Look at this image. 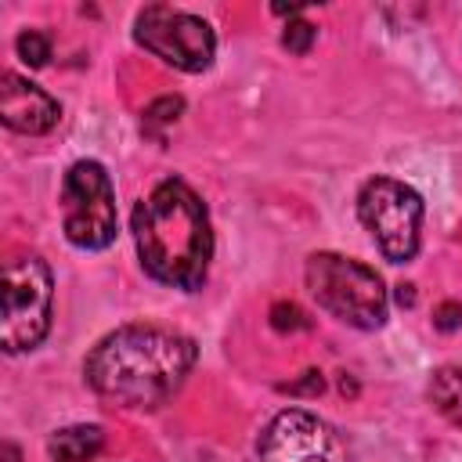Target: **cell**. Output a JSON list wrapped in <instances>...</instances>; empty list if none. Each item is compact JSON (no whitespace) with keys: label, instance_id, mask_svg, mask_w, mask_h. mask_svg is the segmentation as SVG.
<instances>
[{"label":"cell","instance_id":"obj_1","mask_svg":"<svg viewBox=\"0 0 462 462\" xmlns=\"http://www.w3.org/2000/svg\"><path fill=\"white\" fill-rule=\"evenodd\" d=\"M199 346L191 336L162 325H123L97 339L83 361L87 386L119 408L166 404L195 368Z\"/></svg>","mask_w":462,"mask_h":462},{"label":"cell","instance_id":"obj_2","mask_svg":"<svg viewBox=\"0 0 462 462\" xmlns=\"http://www.w3.org/2000/svg\"><path fill=\"white\" fill-rule=\"evenodd\" d=\"M130 231L141 267L155 282L180 292L202 289L213 260V227L202 199L180 177L159 180L152 195L134 206Z\"/></svg>","mask_w":462,"mask_h":462},{"label":"cell","instance_id":"obj_3","mask_svg":"<svg viewBox=\"0 0 462 462\" xmlns=\"http://www.w3.org/2000/svg\"><path fill=\"white\" fill-rule=\"evenodd\" d=\"M54 278L36 253H11L4 260L0 289V346L4 354L36 350L51 332Z\"/></svg>","mask_w":462,"mask_h":462},{"label":"cell","instance_id":"obj_4","mask_svg":"<svg viewBox=\"0 0 462 462\" xmlns=\"http://www.w3.org/2000/svg\"><path fill=\"white\" fill-rule=\"evenodd\" d=\"M307 289L318 300V307H325L332 318H339L343 325L354 328H383L386 321V289L383 278L339 253H310L307 267H303Z\"/></svg>","mask_w":462,"mask_h":462},{"label":"cell","instance_id":"obj_5","mask_svg":"<svg viewBox=\"0 0 462 462\" xmlns=\"http://www.w3.org/2000/svg\"><path fill=\"white\" fill-rule=\"evenodd\" d=\"M422 195L393 177H372L357 191V217L390 263H408L422 242Z\"/></svg>","mask_w":462,"mask_h":462},{"label":"cell","instance_id":"obj_6","mask_svg":"<svg viewBox=\"0 0 462 462\" xmlns=\"http://www.w3.org/2000/svg\"><path fill=\"white\" fill-rule=\"evenodd\" d=\"M61 227L76 249H108L119 231L116 188L101 162L79 159L61 180Z\"/></svg>","mask_w":462,"mask_h":462},{"label":"cell","instance_id":"obj_7","mask_svg":"<svg viewBox=\"0 0 462 462\" xmlns=\"http://www.w3.org/2000/svg\"><path fill=\"white\" fill-rule=\"evenodd\" d=\"M134 40L155 54L159 61L180 69V72H202L209 69L217 54V36L209 22L188 11H173L166 4H152L134 22Z\"/></svg>","mask_w":462,"mask_h":462},{"label":"cell","instance_id":"obj_8","mask_svg":"<svg viewBox=\"0 0 462 462\" xmlns=\"http://www.w3.org/2000/svg\"><path fill=\"white\" fill-rule=\"evenodd\" d=\"M260 462H346V444L339 430L314 411L285 408L260 433Z\"/></svg>","mask_w":462,"mask_h":462},{"label":"cell","instance_id":"obj_9","mask_svg":"<svg viewBox=\"0 0 462 462\" xmlns=\"http://www.w3.org/2000/svg\"><path fill=\"white\" fill-rule=\"evenodd\" d=\"M61 119V105L36 87L32 79L18 76V72H4L0 76V123L14 134H47L54 130Z\"/></svg>","mask_w":462,"mask_h":462},{"label":"cell","instance_id":"obj_10","mask_svg":"<svg viewBox=\"0 0 462 462\" xmlns=\"http://www.w3.org/2000/svg\"><path fill=\"white\" fill-rule=\"evenodd\" d=\"M105 448V430L94 422H79V426H65L54 430L47 440V455L54 462H90L97 458Z\"/></svg>","mask_w":462,"mask_h":462},{"label":"cell","instance_id":"obj_11","mask_svg":"<svg viewBox=\"0 0 462 462\" xmlns=\"http://www.w3.org/2000/svg\"><path fill=\"white\" fill-rule=\"evenodd\" d=\"M430 401H433V408L451 426L462 430V368L458 365H444V368L433 372V379H430Z\"/></svg>","mask_w":462,"mask_h":462},{"label":"cell","instance_id":"obj_12","mask_svg":"<svg viewBox=\"0 0 462 462\" xmlns=\"http://www.w3.org/2000/svg\"><path fill=\"white\" fill-rule=\"evenodd\" d=\"M180 112H184V97H177V94L155 97V101L144 108L141 130H144V134H152L155 141H166V137H162V130H166V126H173V123L180 119Z\"/></svg>","mask_w":462,"mask_h":462},{"label":"cell","instance_id":"obj_13","mask_svg":"<svg viewBox=\"0 0 462 462\" xmlns=\"http://www.w3.org/2000/svg\"><path fill=\"white\" fill-rule=\"evenodd\" d=\"M14 51H18V58H22L29 69H40V65L51 61V36L40 32V29H25V32L14 40Z\"/></svg>","mask_w":462,"mask_h":462},{"label":"cell","instance_id":"obj_14","mask_svg":"<svg viewBox=\"0 0 462 462\" xmlns=\"http://www.w3.org/2000/svg\"><path fill=\"white\" fill-rule=\"evenodd\" d=\"M267 318H271V328H274V332H307V328H310L307 310H303V307H296V303H289V300L274 303Z\"/></svg>","mask_w":462,"mask_h":462},{"label":"cell","instance_id":"obj_15","mask_svg":"<svg viewBox=\"0 0 462 462\" xmlns=\"http://www.w3.org/2000/svg\"><path fill=\"white\" fill-rule=\"evenodd\" d=\"M314 36H318V29H314L310 22H303V18H296V22H289L285 32H282V47H285L289 54H307V51L314 47Z\"/></svg>","mask_w":462,"mask_h":462},{"label":"cell","instance_id":"obj_16","mask_svg":"<svg viewBox=\"0 0 462 462\" xmlns=\"http://www.w3.org/2000/svg\"><path fill=\"white\" fill-rule=\"evenodd\" d=\"M278 390H282V393H292V397H318V393L325 390V379H321L318 368H307L296 383H282Z\"/></svg>","mask_w":462,"mask_h":462},{"label":"cell","instance_id":"obj_17","mask_svg":"<svg viewBox=\"0 0 462 462\" xmlns=\"http://www.w3.org/2000/svg\"><path fill=\"white\" fill-rule=\"evenodd\" d=\"M433 328H437V332H455V328H462V303L444 300V303L433 310Z\"/></svg>","mask_w":462,"mask_h":462},{"label":"cell","instance_id":"obj_18","mask_svg":"<svg viewBox=\"0 0 462 462\" xmlns=\"http://www.w3.org/2000/svg\"><path fill=\"white\" fill-rule=\"evenodd\" d=\"M0 458H4V462H22V451L7 440V444H0Z\"/></svg>","mask_w":462,"mask_h":462},{"label":"cell","instance_id":"obj_19","mask_svg":"<svg viewBox=\"0 0 462 462\" xmlns=\"http://www.w3.org/2000/svg\"><path fill=\"white\" fill-rule=\"evenodd\" d=\"M397 303H401V307H411V303H415L411 285H397Z\"/></svg>","mask_w":462,"mask_h":462}]
</instances>
